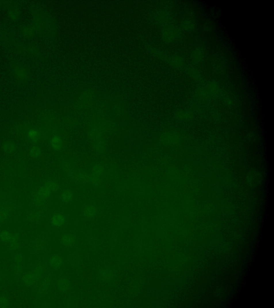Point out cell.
I'll return each mask as SVG.
<instances>
[{
	"label": "cell",
	"mask_w": 274,
	"mask_h": 308,
	"mask_svg": "<svg viewBox=\"0 0 274 308\" xmlns=\"http://www.w3.org/2000/svg\"><path fill=\"white\" fill-rule=\"evenodd\" d=\"M51 192L50 191V190L49 189V188L47 187L46 186H43V187H41V189L39 190V195L41 197H48L50 195Z\"/></svg>",
	"instance_id": "obj_11"
},
{
	"label": "cell",
	"mask_w": 274,
	"mask_h": 308,
	"mask_svg": "<svg viewBox=\"0 0 274 308\" xmlns=\"http://www.w3.org/2000/svg\"><path fill=\"white\" fill-rule=\"evenodd\" d=\"M179 31L175 26H170L164 31V38L167 43L174 42L179 35Z\"/></svg>",
	"instance_id": "obj_2"
},
{
	"label": "cell",
	"mask_w": 274,
	"mask_h": 308,
	"mask_svg": "<svg viewBox=\"0 0 274 308\" xmlns=\"http://www.w3.org/2000/svg\"><path fill=\"white\" fill-rule=\"evenodd\" d=\"M9 15L12 20H15L19 17V12L17 10L12 9L9 12Z\"/></svg>",
	"instance_id": "obj_21"
},
{
	"label": "cell",
	"mask_w": 274,
	"mask_h": 308,
	"mask_svg": "<svg viewBox=\"0 0 274 308\" xmlns=\"http://www.w3.org/2000/svg\"><path fill=\"white\" fill-rule=\"evenodd\" d=\"M112 276L110 271L109 270H104L101 274V276L105 279H109Z\"/></svg>",
	"instance_id": "obj_23"
},
{
	"label": "cell",
	"mask_w": 274,
	"mask_h": 308,
	"mask_svg": "<svg viewBox=\"0 0 274 308\" xmlns=\"http://www.w3.org/2000/svg\"><path fill=\"white\" fill-rule=\"evenodd\" d=\"M15 149V146L10 143H7L3 146V150L5 152L7 153H11L13 152Z\"/></svg>",
	"instance_id": "obj_18"
},
{
	"label": "cell",
	"mask_w": 274,
	"mask_h": 308,
	"mask_svg": "<svg viewBox=\"0 0 274 308\" xmlns=\"http://www.w3.org/2000/svg\"><path fill=\"white\" fill-rule=\"evenodd\" d=\"M181 27L183 30L187 32H193L196 29V25L192 21L185 20L181 23Z\"/></svg>",
	"instance_id": "obj_6"
},
{
	"label": "cell",
	"mask_w": 274,
	"mask_h": 308,
	"mask_svg": "<svg viewBox=\"0 0 274 308\" xmlns=\"http://www.w3.org/2000/svg\"><path fill=\"white\" fill-rule=\"evenodd\" d=\"M51 145L55 150H60L62 147V140L60 137L58 135L54 136L51 140Z\"/></svg>",
	"instance_id": "obj_7"
},
{
	"label": "cell",
	"mask_w": 274,
	"mask_h": 308,
	"mask_svg": "<svg viewBox=\"0 0 274 308\" xmlns=\"http://www.w3.org/2000/svg\"><path fill=\"white\" fill-rule=\"evenodd\" d=\"M192 58L194 62L196 63L201 62L204 58V53L202 50L200 49H197L194 50L192 54Z\"/></svg>",
	"instance_id": "obj_5"
},
{
	"label": "cell",
	"mask_w": 274,
	"mask_h": 308,
	"mask_svg": "<svg viewBox=\"0 0 274 308\" xmlns=\"http://www.w3.org/2000/svg\"><path fill=\"white\" fill-rule=\"evenodd\" d=\"M51 264L54 266L57 267L60 265L61 260L58 257H53L50 260Z\"/></svg>",
	"instance_id": "obj_22"
},
{
	"label": "cell",
	"mask_w": 274,
	"mask_h": 308,
	"mask_svg": "<svg viewBox=\"0 0 274 308\" xmlns=\"http://www.w3.org/2000/svg\"><path fill=\"white\" fill-rule=\"evenodd\" d=\"M72 197V195L69 192H64L63 194V195H62V198H63V199L64 200H70L71 199Z\"/></svg>",
	"instance_id": "obj_27"
},
{
	"label": "cell",
	"mask_w": 274,
	"mask_h": 308,
	"mask_svg": "<svg viewBox=\"0 0 274 308\" xmlns=\"http://www.w3.org/2000/svg\"><path fill=\"white\" fill-rule=\"evenodd\" d=\"M7 217V215L5 212H0V220H4Z\"/></svg>",
	"instance_id": "obj_29"
},
{
	"label": "cell",
	"mask_w": 274,
	"mask_h": 308,
	"mask_svg": "<svg viewBox=\"0 0 274 308\" xmlns=\"http://www.w3.org/2000/svg\"><path fill=\"white\" fill-rule=\"evenodd\" d=\"M170 62L171 66L177 68H181L185 64V61L184 58L180 56H174L171 58Z\"/></svg>",
	"instance_id": "obj_4"
},
{
	"label": "cell",
	"mask_w": 274,
	"mask_h": 308,
	"mask_svg": "<svg viewBox=\"0 0 274 308\" xmlns=\"http://www.w3.org/2000/svg\"><path fill=\"white\" fill-rule=\"evenodd\" d=\"M207 86L208 89L212 92H216L219 89V85L217 82L214 81L209 82L207 84Z\"/></svg>",
	"instance_id": "obj_10"
},
{
	"label": "cell",
	"mask_w": 274,
	"mask_h": 308,
	"mask_svg": "<svg viewBox=\"0 0 274 308\" xmlns=\"http://www.w3.org/2000/svg\"><path fill=\"white\" fill-rule=\"evenodd\" d=\"M84 215L87 217H92L95 215V209L93 207L89 206L85 209L84 210Z\"/></svg>",
	"instance_id": "obj_15"
},
{
	"label": "cell",
	"mask_w": 274,
	"mask_h": 308,
	"mask_svg": "<svg viewBox=\"0 0 274 308\" xmlns=\"http://www.w3.org/2000/svg\"><path fill=\"white\" fill-rule=\"evenodd\" d=\"M0 237L1 239L5 241H8L12 238L11 234L7 231H2L0 233Z\"/></svg>",
	"instance_id": "obj_20"
},
{
	"label": "cell",
	"mask_w": 274,
	"mask_h": 308,
	"mask_svg": "<svg viewBox=\"0 0 274 308\" xmlns=\"http://www.w3.org/2000/svg\"><path fill=\"white\" fill-rule=\"evenodd\" d=\"M14 76L17 80L21 82H27L29 75L27 69L23 66H17L13 69Z\"/></svg>",
	"instance_id": "obj_1"
},
{
	"label": "cell",
	"mask_w": 274,
	"mask_h": 308,
	"mask_svg": "<svg viewBox=\"0 0 274 308\" xmlns=\"http://www.w3.org/2000/svg\"><path fill=\"white\" fill-rule=\"evenodd\" d=\"M30 154L31 156L33 158L38 157L41 154V149L38 147H33L31 148Z\"/></svg>",
	"instance_id": "obj_12"
},
{
	"label": "cell",
	"mask_w": 274,
	"mask_h": 308,
	"mask_svg": "<svg viewBox=\"0 0 274 308\" xmlns=\"http://www.w3.org/2000/svg\"><path fill=\"white\" fill-rule=\"evenodd\" d=\"M28 136L32 141L36 142L39 139V134L38 132L32 130L28 132Z\"/></svg>",
	"instance_id": "obj_14"
},
{
	"label": "cell",
	"mask_w": 274,
	"mask_h": 308,
	"mask_svg": "<svg viewBox=\"0 0 274 308\" xmlns=\"http://www.w3.org/2000/svg\"><path fill=\"white\" fill-rule=\"evenodd\" d=\"M47 187H48L50 189L51 192H55L58 189V185L54 181H47L46 184Z\"/></svg>",
	"instance_id": "obj_16"
},
{
	"label": "cell",
	"mask_w": 274,
	"mask_h": 308,
	"mask_svg": "<svg viewBox=\"0 0 274 308\" xmlns=\"http://www.w3.org/2000/svg\"><path fill=\"white\" fill-rule=\"evenodd\" d=\"M53 223L56 226H60L64 222V218L63 216L59 214L54 215L52 218Z\"/></svg>",
	"instance_id": "obj_8"
},
{
	"label": "cell",
	"mask_w": 274,
	"mask_h": 308,
	"mask_svg": "<svg viewBox=\"0 0 274 308\" xmlns=\"http://www.w3.org/2000/svg\"><path fill=\"white\" fill-rule=\"evenodd\" d=\"M63 241L66 245H70L73 243V239L70 236H66L63 239Z\"/></svg>",
	"instance_id": "obj_28"
},
{
	"label": "cell",
	"mask_w": 274,
	"mask_h": 308,
	"mask_svg": "<svg viewBox=\"0 0 274 308\" xmlns=\"http://www.w3.org/2000/svg\"><path fill=\"white\" fill-rule=\"evenodd\" d=\"M58 286L62 290H66L69 288V284L66 280L62 279L58 282Z\"/></svg>",
	"instance_id": "obj_17"
},
{
	"label": "cell",
	"mask_w": 274,
	"mask_h": 308,
	"mask_svg": "<svg viewBox=\"0 0 274 308\" xmlns=\"http://www.w3.org/2000/svg\"><path fill=\"white\" fill-rule=\"evenodd\" d=\"M8 299L5 297H0V307H5L8 305Z\"/></svg>",
	"instance_id": "obj_25"
},
{
	"label": "cell",
	"mask_w": 274,
	"mask_h": 308,
	"mask_svg": "<svg viewBox=\"0 0 274 308\" xmlns=\"http://www.w3.org/2000/svg\"><path fill=\"white\" fill-rule=\"evenodd\" d=\"M104 172V170L100 165H96L93 167L92 173L90 177V180L94 184H97L100 179L101 176H102Z\"/></svg>",
	"instance_id": "obj_3"
},
{
	"label": "cell",
	"mask_w": 274,
	"mask_h": 308,
	"mask_svg": "<svg viewBox=\"0 0 274 308\" xmlns=\"http://www.w3.org/2000/svg\"><path fill=\"white\" fill-rule=\"evenodd\" d=\"M10 240H11L10 246L12 247V248L16 249L17 248H18L19 245V242H18V240L17 238L16 237H13V238H12Z\"/></svg>",
	"instance_id": "obj_24"
},
{
	"label": "cell",
	"mask_w": 274,
	"mask_h": 308,
	"mask_svg": "<svg viewBox=\"0 0 274 308\" xmlns=\"http://www.w3.org/2000/svg\"><path fill=\"white\" fill-rule=\"evenodd\" d=\"M187 73L189 74V76L192 77L194 79H198L200 78V73L198 71V70L193 68H189L187 70Z\"/></svg>",
	"instance_id": "obj_9"
},
{
	"label": "cell",
	"mask_w": 274,
	"mask_h": 308,
	"mask_svg": "<svg viewBox=\"0 0 274 308\" xmlns=\"http://www.w3.org/2000/svg\"><path fill=\"white\" fill-rule=\"evenodd\" d=\"M203 26L204 27V30L205 31H210L212 29V24L210 22H207V21L205 22V23L203 25Z\"/></svg>",
	"instance_id": "obj_26"
},
{
	"label": "cell",
	"mask_w": 274,
	"mask_h": 308,
	"mask_svg": "<svg viewBox=\"0 0 274 308\" xmlns=\"http://www.w3.org/2000/svg\"><path fill=\"white\" fill-rule=\"evenodd\" d=\"M24 282L26 284L31 285L33 284L35 281V278L32 274H27L24 277Z\"/></svg>",
	"instance_id": "obj_19"
},
{
	"label": "cell",
	"mask_w": 274,
	"mask_h": 308,
	"mask_svg": "<svg viewBox=\"0 0 274 308\" xmlns=\"http://www.w3.org/2000/svg\"><path fill=\"white\" fill-rule=\"evenodd\" d=\"M24 35L26 37L31 38H32L35 34V32L33 29H32L30 27H25L22 30Z\"/></svg>",
	"instance_id": "obj_13"
}]
</instances>
